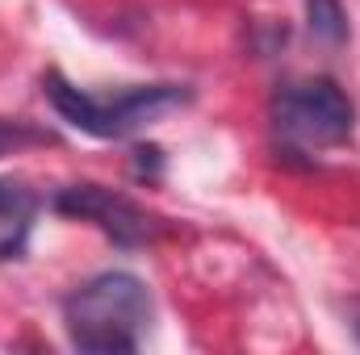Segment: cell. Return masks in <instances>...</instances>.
<instances>
[{
	"label": "cell",
	"instance_id": "277c9868",
	"mask_svg": "<svg viewBox=\"0 0 360 355\" xmlns=\"http://www.w3.org/2000/svg\"><path fill=\"white\" fill-rule=\"evenodd\" d=\"M63 217H80L92 222L105 239H113L122 251H134V247H147L164 234V222L155 213H147L139 201H130L126 192L117 188H105V184H68L55 192L51 201Z\"/></svg>",
	"mask_w": 360,
	"mask_h": 355
},
{
	"label": "cell",
	"instance_id": "ba28073f",
	"mask_svg": "<svg viewBox=\"0 0 360 355\" xmlns=\"http://www.w3.org/2000/svg\"><path fill=\"white\" fill-rule=\"evenodd\" d=\"M160 172H164V151L160 147H134V176L160 180Z\"/></svg>",
	"mask_w": 360,
	"mask_h": 355
},
{
	"label": "cell",
	"instance_id": "8992f818",
	"mask_svg": "<svg viewBox=\"0 0 360 355\" xmlns=\"http://www.w3.org/2000/svg\"><path fill=\"white\" fill-rule=\"evenodd\" d=\"M306 25H310V38L323 46L348 42V13L340 0H306Z\"/></svg>",
	"mask_w": 360,
	"mask_h": 355
},
{
	"label": "cell",
	"instance_id": "6da1fadb",
	"mask_svg": "<svg viewBox=\"0 0 360 355\" xmlns=\"http://www.w3.org/2000/svg\"><path fill=\"white\" fill-rule=\"evenodd\" d=\"M63 326L76 351L130 355L151 326V293L134 272H101L63 297Z\"/></svg>",
	"mask_w": 360,
	"mask_h": 355
},
{
	"label": "cell",
	"instance_id": "9c48e42d",
	"mask_svg": "<svg viewBox=\"0 0 360 355\" xmlns=\"http://www.w3.org/2000/svg\"><path fill=\"white\" fill-rule=\"evenodd\" d=\"M352 335H356V343H360V301H352Z\"/></svg>",
	"mask_w": 360,
	"mask_h": 355
},
{
	"label": "cell",
	"instance_id": "52a82bcc",
	"mask_svg": "<svg viewBox=\"0 0 360 355\" xmlns=\"http://www.w3.org/2000/svg\"><path fill=\"white\" fill-rule=\"evenodd\" d=\"M55 134L34 126V121H21V117H0V155H13L21 147H51Z\"/></svg>",
	"mask_w": 360,
	"mask_h": 355
},
{
	"label": "cell",
	"instance_id": "3957f363",
	"mask_svg": "<svg viewBox=\"0 0 360 355\" xmlns=\"http://www.w3.org/2000/svg\"><path fill=\"white\" fill-rule=\"evenodd\" d=\"M272 130L285 147H302V151H323V147H340L352 138L356 130V105L352 96L327 76H310V80H289L272 92L269 105Z\"/></svg>",
	"mask_w": 360,
	"mask_h": 355
},
{
	"label": "cell",
	"instance_id": "5b68a950",
	"mask_svg": "<svg viewBox=\"0 0 360 355\" xmlns=\"http://www.w3.org/2000/svg\"><path fill=\"white\" fill-rule=\"evenodd\" d=\"M38 205H42V196L30 184H21V180H13V176L0 180V264L25 255Z\"/></svg>",
	"mask_w": 360,
	"mask_h": 355
},
{
	"label": "cell",
	"instance_id": "7a4b0ae2",
	"mask_svg": "<svg viewBox=\"0 0 360 355\" xmlns=\"http://www.w3.org/2000/svg\"><path fill=\"white\" fill-rule=\"evenodd\" d=\"M42 92L68 126L84 130L92 138H126V134L151 126L155 117L193 100V92L184 84H139V88L113 92V96H96L89 88L68 84L59 72L42 76Z\"/></svg>",
	"mask_w": 360,
	"mask_h": 355
}]
</instances>
